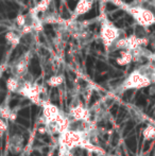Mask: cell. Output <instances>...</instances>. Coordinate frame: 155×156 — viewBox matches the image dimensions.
I'll use <instances>...</instances> for the list:
<instances>
[{"label": "cell", "instance_id": "6da1fadb", "mask_svg": "<svg viewBox=\"0 0 155 156\" xmlns=\"http://www.w3.org/2000/svg\"><path fill=\"white\" fill-rule=\"evenodd\" d=\"M155 83V66L146 65L135 69L122 82V90L140 89Z\"/></svg>", "mask_w": 155, "mask_h": 156}, {"label": "cell", "instance_id": "7a4b0ae2", "mask_svg": "<svg viewBox=\"0 0 155 156\" xmlns=\"http://www.w3.org/2000/svg\"><path fill=\"white\" fill-rule=\"evenodd\" d=\"M87 133H83V132H77V131H68L64 132L60 135V146L64 151L68 152V151L72 150L75 148L81 147V148H86L89 150L97 151V148L93 147L86 137Z\"/></svg>", "mask_w": 155, "mask_h": 156}, {"label": "cell", "instance_id": "3957f363", "mask_svg": "<svg viewBox=\"0 0 155 156\" xmlns=\"http://www.w3.org/2000/svg\"><path fill=\"white\" fill-rule=\"evenodd\" d=\"M99 35L105 50H110L114 47L118 39L121 38V30L110 19L103 18L100 25Z\"/></svg>", "mask_w": 155, "mask_h": 156}, {"label": "cell", "instance_id": "277c9868", "mask_svg": "<svg viewBox=\"0 0 155 156\" xmlns=\"http://www.w3.org/2000/svg\"><path fill=\"white\" fill-rule=\"evenodd\" d=\"M125 10L132 18L136 21L137 25L143 28H149L155 25V14L150 9L145 6L135 5V6H125Z\"/></svg>", "mask_w": 155, "mask_h": 156}, {"label": "cell", "instance_id": "5b68a950", "mask_svg": "<svg viewBox=\"0 0 155 156\" xmlns=\"http://www.w3.org/2000/svg\"><path fill=\"white\" fill-rule=\"evenodd\" d=\"M149 43L147 38H143V37H138L136 35H130L128 37H121L116 41V44L114 45V47L116 50H126L130 51L132 53H134V55L137 52L140 50L141 47L146 46Z\"/></svg>", "mask_w": 155, "mask_h": 156}, {"label": "cell", "instance_id": "8992f818", "mask_svg": "<svg viewBox=\"0 0 155 156\" xmlns=\"http://www.w3.org/2000/svg\"><path fill=\"white\" fill-rule=\"evenodd\" d=\"M43 105V112H44V119L46 121V125L54 122L58 118V116L61 115L60 109L58 108V106H55L54 104L50 102H41Z\"/></svg>", "mask_w": 155, "mask_h": 156}, {"label": "cell", "instance_id": "52a82bcc", "mask_svg": "<svg viewBox=\"0 0 155 156\" xmlns=\"http://www.w3.org/2000/svg\"><path fill=\"white\" fill-rule=\"evenodd\" d=\"M69 115H70L71 119L73 121H81V122H89V117H90V114H89L88 109L85 106H83L82 104H77L75 106H72L69 112Z\"/></svg>", "mask_w": 155, "mask_h": 156}, {"label": "cell", "instance_id": "ba28073f", "mask_svg": "<svg viewBox=\"0 0 155 156\" xmlns=\"http://www.w3.org/2000/svg\"><path fill=\"white\" fill-rule=\"evenodd\" d=\"M93 6V0H78L72 12L71 19H76L83 15H86L91 11Z\"/></svg>", "mask_w": 155, "mask_h": 156}, {"label": "cell", "instance_id": "9c48e42d", "mask_svg": "<svg viewBox=\"0 0 155 156\" xmlns=\"http://www.w3.org/2000/svg\"><path fill=\"white\" fill-rule=\"evenodd\" d=\"M28 64H29V53H27L23 58L18 61L15 65V73L18 78H23L28 72Z\"/></svg>", "mask_w": 155, "mask_h": 156}, {"label": "cell", "instance_id": "30bf717a", "mask_svg": "<svg viewBox=\"0 0 155 156\" xmlns=\"http://www.w3.org/2000/svg\"><path fill=\"white\" fill-rule=\"evenodd\" d=\"M134 53L126 51V50H122L119 53V55L116 58V63L119 66H128L134 61Z\"/></svg>", "mask_w": 155, "mask_h": 156}, {"label": "cell", "instance_id": "8fae6325", "mask_svg": "<svg viewBox=\"0 0 155 156\" xmlns=\"http://www.w3.org/2000/svg\"><path fill=\"white\" fill-rule=\"evenodd\" d=\"M52 0H39V2L34 6L30 12V15L32 16H36L38 13H44L49 9L50 4H51Z\"/></svg>", "mask_w": 155, "mask_h": 156}, {"label": "cell", "instance_id": "7c38bea8", "mask_svg": "<svg viewBox=\"0 0 155 156\" xmlns=\"http://www.w3.org/2000/svg\"><path fill=\"white\" fill-rule=\"evenodd\" d=\"M64 83V76L61 74H54V76H50L47 81V84L51 87H58Z\"/></svg>", "mask_w": 155, "mask_h": 156}, {"label": "cell", "instance_id": "4fadbf2b", "mask_svg": "<svg viewBox=\"0 0 155 156\" xmlns=\"http://www.w3.org/2000/svg\"><path fill=\"white\" fill-rule=\"evenodd\" d=\"M20 83H19V80L17 78H9L8 81H6V88L9 89L12 93H15V91H18L19 87H20Z\"/></svg>", "mask_w": 155, "mask_h": 156}, {"label": "cell", "instance_id": "5bb4252c", "mask_svg": "<svg viewBox=\"0 0 155 156\" xmlns=\"http://www.w3.org/2000/svg\"><path fill=\"white\" fill-rule=\"evenodd\" d=\"M5 39L10 45L12 46H17L20 41V35L17 34L16 32H13V31H10L6 33L5 35Z\"/></svg>", "mask_w": 155, "mask_h": 156}, {"label": "cell", "instance_id": "9a60e30c", "mask_svg": "<svg viewBox=\"0 0 155 156\" xmlns=\"http://www.w3.org/2000/svg\"><path fill=\"white\" fill-rule=\"evenodd\" d=\"M143 136L146 140H152L155 138V126L152 124H148L147 126L143 129Z\"/></svg>", "mask_w": 155, "mask_h": 156}, {"label": "cell", "instance_id": "2e32d148", "mask_svg": "<svg viewBox=\"0 0 155 156\" xmlns=\"http://www.w3.org/2000/svg\"><path fill=\"white\" fill-rule=\"evenodd\" d=\"M11 109L9 108L8 106H1L0 107V117L1 119L3 120H8L10 118V115H11Z\"/></svg>", "mask_w": 155, "mask_h": 156}, {"label": "cell", "instance_id": "e0dca14e", "mask_svg": "<svg viewBox=\"0 0 155 156\" xmlns=\"http://www.w3.org/2000/svg\"><path fill=\"white\" fill-rule=\"evenodd\" d=\"M27 16L26 15H18V16L16 17V23L18 27L23 28L25 27L26 25H28V21H27Z\"/></svg>", "mask_w": 155, "mask_h": 156}, {"label": "cell", "instance_id": "ac0fdd59", "mask_svg": "<svg viewBox=\"0 0 155 156\" xmlns=\"http://www.w3.org/2000/svg\"><path fill=\"white\" fill-rule=\"evenodd\" d=\"M6 129H8V124H6L5 120L0 118V132H3L4 133L6 131Z\"/></svg>", "mask_w": 155, "mask_h": 156}]
</instances>
